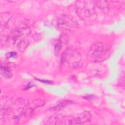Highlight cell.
<instances>
[{"label":"cell","mask_w":125,"mask_h":125,"mask_svg":"<svg viewBox=\"0 0 125 125\" xmlns=\"http://www.w3.org/2000/svg\"><path fill=\"white\" fill-rule=\"evenodd\" d=\"M1 71L2 75L8 79H10L12 77V74L10 68L7 66L1 65Z\"/></svg>","instance_id":"cell-7"},{"label":"cell","mask_w":125,"mask_h":125,"mask_svg":"<svg viewBox=\"0 0 125 125\" xmlns=\"http://www.w3.org/2000/svg\"><path fill=\"white\" fill-rule=\"evenodd\" d=\"M91 115L88 111H85L78 114L76 117L72 118L69 120L68 124L77 125L83 124L90 121Z\"/></svg>","instance_id":"cell-4"},{"label":"cell","mask_w":125,"mask_h":125,"mask_svg":"<svg viewBox=\"0 0 125 125\" xmlns=\"http://www.w3.org/2000/svg\"><path fill=\"white\" fill-rule=\"evenodd\" d=\"M96 5L99 9L104 12H108L109 11V6L106 1H95Z\"/></svg>","instance_id":"cell-6"},{"label":"cell","mask_w":125,"mask_h":125,"mask_svg":"<svg viewBox=\"0 0 125 125\" xmlns=\"http://www.w3.org/2000/svg\"><path fill=\"white\" fill-rule=\"evenodd\" d=\"M110 51V47L106 43L97 42L91 46L88 53V57L91 62L100 63L108 58Z\"/></svg>","instance_id":"cell-1"},{"label":"cell","mask_w":125,"mask_h":125,"mask_svg":"<svg viewBox=\"0 0 125 125\" xmlns=\"http://www.w3.org/2000/svg\"><path fill=\"white\" fill-rule=\"evenodd\" d=\"M76 21L68 16H63L60 18L58 21V25L59 26L63 29H70L77 25Z\"/></svg>","instance_id":"cell-5"},{"label":"cell","mask_w":125,"mask_h":125,"mask_svg":"<svg viewBox=\"0 0 125 125\" xmlns=\"http://www.w3.org/2000/svg\"><path fill=\"white\" fill-rule=\"evenodd\" d=\"M93 1L79 0L76 3V11L78 16L84 21H92L96 18Z\"/></svg>","instance_id":"cell-2"},{"label":"cell","mask_w":125,"mask_h":125,"mask_svg":"<svg viewBox=\"0 0 125 125\" xmlns=\"http://www.w3.org/2000/svg\"><path fill=\"white\" fill-rule=\"evenodd\" d=\"M62 63H67L69 66L78 68L83 64L82 57L79 52L73 48H68L62 53L61 58Z\"/></svg>","instance_id":"cell-3"},{"label":"cell","mask_w":125,"mask_h":125,"mask_svg":"<svg viewBox=\"0 0 125 125\" xmlns=\"http://www.w3.org/2000/svg\"><path fill=\"white\" fill-rule=\"evenodd\" d=\"M61 48H62V41L61 40H59V42L56 44L54 48V53L56 54V55H57L59 53Z\"/></svg>","instance_id":"cell-9"},{"label":"cell","mask_w":125,"mask_h":125,"mask_svg":"<svg viewBox=\"0 0 125 125\" xmlns=\"http://www.w3.org/2000/svg\"><path fill=\"white\" fill-rule=\"evenodd\" d=\"M16 56V53L14 52H10L8 54H7L6 55V57L7 58H12V57H14L15 56Z\"/></svg>","instance_id":"cell-10"},{"label":"cell","mask_w":125,"mask_h":125,"mask_svg":"<svg viewBox=\"0 0 125 125\" xmlns=\"http://www.w3.org/2000/svg\"><path fill=\"white\" fill-rule=\"evenodd\" d=\"M29 42L27 40L25 39H22L18 43L17 45L18 49L21 51H23L27 47Z\"/></svg>","instance_id":"cell-8"}]
</instances>
